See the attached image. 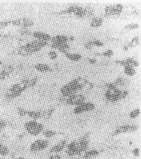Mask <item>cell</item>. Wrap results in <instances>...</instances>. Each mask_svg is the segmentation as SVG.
Returning <instances> with one entry per match:
<instances>
[{
    "label": "cell",
    "mask_w": 141,
    "mask_h": 159,
    "mask_svg": "<svg viewBox=\"0 0 141 159\" xmlns=\"http://www.w3.org/2000/svg\"><path fill=\"white\" fill-rule=\"evenodd\" d=\"M86 86L91 88V84L87 80L81 77L74 78L62 86L60 89V94L64 97L79 94L80 92Z\"/></svg>",
    "instance_id": "obj_1"
},
{
    "label": "cell",
    "mask_w": 141,
    "mask_h": 159,
    "mask_svg": "<svg viewBox=\"0 0 141 159\" xmlns=\"http://www.w3.org/2000/svg\"><path fill=\"white\" fill-rule=\"evenodd\" d=\"M50 145V142L46 139H37L31 143L29 150L31 152L37 153L46 150Z\"/></svg>",
    "instance_id": "obj_7"
},
{
    "label": "cell",
    "mask_w": 141,
    "mask_h": 159,
    "mask_svg": "<svg viewBox=\"0 0 141 159\" xmlns=\"http://www.w3.org/2000/svg\"><path fill=\"white\" fill-rule=\"evenodd\" d=\"M69 42L68 37L64 35H57L51 37L50 41L51 43H67Z\"/></svg>",
    "instance_id": "obj_18"
},
{
    "label": "cell",
    "mask_w": 141,
    "mask_h": 159,
    "mask_svg": "<svg viewBox=\"0 0 141 159\" xmlns=\"http://www.w3.org/2000/svg\"><path fill=\"white\" fill-rule=\"evenodd\" d=\"M141 113L140 108H137L136 109L133 110L129 114V117L131 119H135L138 117Z\"/></svg>",
    "instance_id": "obj_29"
},
{
    "label": "cell",
    "mask_w": 141,
    "mask_h": 159,
    "mask_svg": "<svg viewBox=\"0 0 141 159\" xmlns=\"http://www.w3.org/2000/svg\"><path fill=\"white\" fill-rule=\"evenodd\" d=\"M28 88V78H24L21 82L16 83L10 86L6 92L5 97L7 100H14L19 97Z\"/></svg>",
    "instance_id": "obj_3"
},
{
    "label": "cell",
    "mask_w": 141,
    "mask_h": 159,
    "mask_svg": "<svg viewBox=\"0 0 141 159\" xmlns=\"http://www.w3.org/2000/svg\"><path fill=\"white\" fill-rule=\"evenodd\" d=\"M139 25L137 23H131V24H129V25H126L125 26V29L126 30H134L138 28Z\"/></svg>",
    "instance_id": "obj_30"
},
{
    "label": "cell",
    "mask_w": 141,
    "mask_h": 159,
    "mask_svg": "<svg viewBox=\"0 0 141 159\" xmlns=\"http://www.w3.org/2000/svg\"><path fill=\"white\" fill-rule=\"evenodd\" d=\"M67 144V140L66 139L60 140V142H58L56 144L52 146L49 152L51 154L58 155L66 148Z\"/></svg>",
    "instance_id": "obj_13"
},
{
    "label": "cell",
    "mask_w": 141,
    "mask_h": 159,
    "mask_svg": "<svg viewBox=\"0 0 141 159\" xmlns=\"http://www.w3.org/2000/svg\"><path fill=\"white\" fill-rule=\"evenodd\" d=\"M48 56L51 59L53 60L56 59L58 57V54L56 53V52L53 51V50L48 52Z\"/></svg>",
    "instance_id": "obj_33"
},
{
    "label": "cell",
    "mask_w": 141,
    "mask_h": 159,
    "mask_svg": "<svg viewBox=\"0 0 141 159\" xmlns=\"http://www.w3.org/2000/svg\"><path fill=\"white\" fill-rule=\"evenodd\" d=\"M132 153L134 157H138L140 156V148H134V150L132 151Z\"/></svg>",
    "instance_id": "obj_36"
},
{
    "label": "cell",
    "mask_w": 141,
    "mask_h": 159,
    "mask_svg": "<svg viewBox=\"0 0 141 159\" xmlns=\"http://www.w3.org/2000/svg\"><path fill=\"white\" fill-rule=\"evenodd\" d=\"M77 142V147H78L79 155H81L87 151L89 143V136L87 135H85L83 136Z\"/></svg>",
    "instance_id": "obj_12"
},
{
    "label": "cell",
    "mask_w": 141,
    "mask_h": 159,
    "mask_svg": "<svg viewBox=\"0 0 141 159\" xmlns=\"http://www.w3.org/2000/svg\"><path fill=\"white\" fill-rule=\"evenodd\" d=\"M104 43L101 41L94 39V40L88 41L85 45V47L86 48V49L89 50V49H91L93 47H101L104 46Z\"/></svg>",
    "instance_id": "obj_20"
},
{
    "label": "cell",
    "mask_w": 141,
    "mask_h": 159,
    "mask_svg": "<svg viewBox=\"0 0 141 159\" xmlns=\"http://www.w3.org/2000/svg\"><path fill=\"white\" fill-rule=\"evenodd\" d=\"M138 126L135 124H125L118 126L113 132V136H117L121 134L135 132L138 129Z\"/></svg>",
    "instance_id": "obj_8"
},
{
    "label": "cell",
    "mask_w": 141,
    "mask_h": 159,
    "mask_svg": "<svg viewBox=\"0 0 141 159\" xmlns=\"http://www.w3.org/2000/svg\"><path fill=\"white\" fill-rule=\"evenodd\" d=\"M104 20L102 18L98 17H94L91 19V21L90 23V26L92 27H100L101 26L103 25Z\"/></svg>",
    "instance_id": "obj_23"
},
{
    "label": "cell",
    "mask_w": 141,
    "mask_h": 159,
    "mask_svg": "<svg viewBox=\"0 0 141 159\" xmlns=\"http://www.w3.org/2000/svg\"><path fill=\"white\" fill-rule=\"evenodd\" d=\"M115 62H116V63L123 66L124 67L126 66H131L134 67L138 66L139 65V62L136 60L132 58H127L123 60H116Z\"/></svg>",
    "instance_id": "obj_15"
},
{
    "label": "cell",
    "mask_w": 141,
    "mask_h": 159,
    "mask_svg": "<svg viewBox=\"0 0 141 159\" xmlns=\"http://www.w3.org/2000/svg\"><path fill=\"white\" fill-rule=\"evenodd\" d=\"M11 153V150L9 147L3 143H0V157L5 158L9 156Z\"/></svg>",
    "instance_id": "obj_21"
},
{
    "label": "cell",
    "mask_w": 141,
    "mask_h": 159,
    "mask_svg": "<svg viewBox=\"0 0 141 159\" xmlns=\"http://www.w3.org/2000/svg\"><path fill=\"white\" fill-rule=\"evenodd\" d=\"M65 149L66 154L68 156L74 157L79 155L78 152L77 142L76 141H74L67 144Z\"/></svg>",
    "instance_id": "obj_14"
},
{
    "label": "cell",
    "mask_w": 141,
    "mask_h": 159,
    "mask_svg": "<svg viewBox=\"0 0 141 159\" xmlns=\"http://www.w3.org/2000/svg\"><path fill=\"white\" fill-rule=\"evenodd\" d=\"M99 154V152L97 150H91L87 151L85 152L84 158L85 159H91L95 158Z\"/></svg>",
    "instance_id": "obj_24"
},
{
    "label": "cell",
    "mask_w": 141,
    "mask_h": 159,
    "mask_svg": "<svg viewBox=\"0 0 141 159\" xmlns=\"http://www.w3.org/2000/svg\"><path fill=\"white\" fill-rule=\"evenodd\" d=\"M113 55V51L112 50H106L101 54H100L99 56H102L104 57H110Z\"/></svg>",
    "instance_id": "obj_32"
},
{
    "label": "cell",
    "mask_w": 141,
    "mask_h": 159,
    "mask_svg": "<svg viewBox=\"0 0 141 159\" xmlns=\"http://www.w3.org/2000/svg\"><path fill=\"white\" fill-rule=\"evenodd\" d=\"M7 123L5 120L0 118V134L3 132V130L7 127Z\"/></svg>",
    "instance_id": "obj_31"
},
{
    "label": "cell",
    "mask_w": 141,
    "mask_h": 159,
    "mask_svg": "<svg viewBox=\"0 0 141 159\" xmlns=\"http://www.w3.org/2000/svg\"><path fill=\"white\" fill-rule=\"evenodd\" d=\"M32 36L35 39L47 42H50L51 39V35L42 31H36L33 32Z\"/></svg>",
    "instance_id": "obj_16"
},
{
    "label": "cell",
    "mask_w": 141,
    "mask_h": 159,
    "mask_svg": "<svg viewBox=\"0 0 141 159\" xmlns=\"http://www.w3.org/2000/svg\"><path fill=\"white\" fill-rule=\"evenodd\" d=\"M27 110L24 109L22 108H18L17 109L18 114L20 116H26V113H27Z\"/></svg>",
    "instance_id": "obj_35"
},
{
    "label": "cell",
    "mask_w": 141,
    "mask_h": 159,
    "mask_svg": "<svg viewBox=\"0 0 141 159\" xmlns=\"http://www.w3.org/2000/svg\"><path fill=\"white\" fill-rule=\"evenodd\" d=\"M24 128L28 134L33 136L39 135L44 130V125L42 123L32 119L25 123Z\"/></svg>",
    "instance_id": "obj_5"
},
{
    "label": "cell",
    "mask_w": 141,
    "mask_h": 159,
    "mask_svg": "<svg viewBox=\"0 0 141 159\" xmlns=\"http://www.w3.org/2000/svg\"><path fill=\"white\" fill-rule=\"evenodd\" d=\"M95 105L94 103L85 102L79 105L76 106L73 110V113L76 115L81 114L86 112L92 111L95 109Z\"/></svg>",
    "instance_id": "obj_9"
},
{
    "label": "cell",
    "mask_w": 141,
    "mask_h": 159,
    "mask_svg": "<svg viewBox=\"0 0 141 159\" xmlns=\"http://www.w3.org/2000/svg\"><path fill=\"white\" fill-rule=\"evenodd\" d=\"M32 31L28 29H21L20 30V34L23 35H32Z\"/></svg>",
    "instance_id": "obj_34"
},
{
    "label": "cell",
    "mask_w": 141,
    "mask_h": 159,
    "mask_svg": "<svg viewBox=\"0 0 141 159\" xmlns=\"http://www.w3.org/2000/svg\"><path fill=\"white\" fill-rule=\"evenodd\" d=\"M124 68V73L126 74V75L129 76H133L136 74V70L133 66H125Z\"/></svg>",
    "instance_id": "obj_26"
},
{
    "label": "cell",
    "mask_w": 141,
    "mask_h": 159,
    "mask_svg": "<svg viewBox=\"0 0 141 159\" xmlns=\"http://www.w3.org/2000/svg\"><path fill=\"white\" fill-rule=\"evenodd\" d=\"M114 84L118 88V86H124L127 84V80L122 77H118L114 81Z\"/></svg>",
    "instance_id": "obj_28"
},
{
    "label": "cell",
    "mask_w": 141,
    "mask_h": 159,
    "mask_svg": "<svg viewBox=\"0 0 141 159\" xmlns=\"http://www.w3.org/2000/svg\"><path fill=\"white\" fill-rule=\"evenodd\" d=\"M123 6L121 4H114L106 6L105 9V14L106 16H116L122 12Z\"/></svg>",
    "instance_id": "obj_11"
},
{
    "label": "cell",
    "mask_w": 141,
    "mask_h": 159,
    "mask_svg": "<svg viewBox=\"0 0 141 159\" xmlns=\"http://www.w3.org/2000/svg\"><path fill=\"white\" fill-rule=\"evenodd\" d=\"M64 54L68 59L75 62L80 61L82 58V56L79 54H74V53H70L69 52L67 53H64Z\"/></svg>",
    "instance_id": "obj_25"
},
{
    "label": "cell",
    "mask_w": 141,
    "mask_h": 159,
    "mask_svg": "<svg viewBox=\"0 0 141 159\" xmlns=\"http://www.w3.org/2000/svg\"><path fill=\"white\" fill-rule=\"evenodd\" d=\"M85 100H86V98L83 94L79 93V94H74L67 97H62L60 98V102L65 105L74 106L76 107L83 103L85 102Z\"/></svg>",
    "instance_id": "obj_6"
},
{
    "label": "cell",
    "mask_w": 141,
    "mask_h": 159,
    "mask_svg": "<svg viewBox=\"0 0 141 159\" xmlns=\"http://www.w3.org/2000/svg\"><path fill=\"white\" fill-rule=\"evenodd\" d=\"M56 159H62V157L58 154V155H57V156H56Z\"/></svg>",
    "instance_id": "obj_39"
},
{
    "label": "cell",
    "mask_w": 141,
    "mask_h": 159,
    "mask_svg": "<svg viewBox=\"0 0 141 159\" xmlns=\"http://www.w3.org/2000/svg\"><path fill=\"white\" fill-rule=\"evenodd\" d=\"M42 134L46 139H52L55 137L56 135V132L53 130L46 129L44 130Z\"/></svg>",
    "instance_id": "obj_27"
},
{
    "label": "cell",
    "mask_w": 141,
    "mask_h": 159,
    "mask_svg": "<svg viewBox=\"0 0 141 159\" xmlns=\"http://www.w3.org/2000/svg\"><path fill=\"white\" fill-rule=\"evenodd\" d=\"M127 90H121L118 88L108 89L105 93V98L109 102H116L128 96Z\"/></svg>",
    "instance_id": "obj_4"
},
{
    "label": "cell",
    "mask_w": 141,
    "mask_h": 159,
    "mask_svg": "<svg viewBox=\"0 0 141 159\" xmlns=\"http://www.w3.org/2000/svg\"><path fill=\"white\" fill-rule=\"evenodd\" d=\"M139 43H140L139 37H134L132 39V41L124 45V49L126 51H128L130 48H132L136 47V46H138Z\"/></svg>",
    "instance_id": "obj_22"
},
{
    "label": "cell",
    "mask_w": 141,
    "mask_h": 159,
    "mask_svg": "<svg viewBox=\"0 0 141 159\" xmlns=\"http://www.w3.org/2000/svg\"><path fill=\"white\" fill-rule=\"evenodd\" d=\"M48 44V42L35 39L28 42L24 45L20 46L17 51L19 55L28 57L39 51Z\"/></svg>",
    "instance_id": "obj_2"
},
{
    "label": "cell",
    "mask_w": 141,
    "mask_h": 159,
    "mask_svg": "<svg viewBox=\"0 0 141 159\" xmlns=\"http://www.w3.org/2000/svg\"><path fill=\"white\" fill-rule=\"evenodd\" d=\"M15 159H26L25 158H24V157L19 156L17 158H16Z\"/></svg>",
    "instance_id": "obj_38"
},
{
    "label": "cell",
    "mask_w": 141,
    "mask_h": 159,
    "mask_svg": "<svg viewBox=\"0 0 141 159\" xmlns=\"http://www.w3.org/2000/svg\"><path fill=\"white\" fill-rule=\"evenodd\" d=\"M51 47L52 49L58 50L60 52L64 53H67L70 50V47L68 43H51Z\"/></svg>",
    "instance_id": "obj_17"
},
{
    "label": "cell",
    "mask_w": 141,
    "mask_h": 159,
    "mask_svg": "<svg viewBox=\"0 0 141 159\" xmlns=\"http://www.w3.org/2000/svg\"><path fill=\"white\" fill-rule=\"evenodd\" d=\"M88 61L91 64H95L97 62L96 60L94 58H89Z\"/></svg>",
    "instance_id": "obj_37"
},
{
    "label": "cell",
    "mask_w": 141,
    "mask_h": 159,
    "mask_svg": "<svg viewBox=\"0 0 141 159\" xmlns=\"http://www.w3.org/2000/svg\"><path fill=\"white\" fill-rule=\"evenodd\" d=\"M11 25L20 27L21 29H28L34 25L33 21L27 17H22L11 21Z\"/></svg>",
    "instance_id": "obj_10"
},
{
    "label": "cell",
    "mask_w": 141,
    "mask_h": 159,
    "mask_svg": "<svg viewBox=\"0 0 141 159\" xmlns=\"http://www.w3.org/2000/svg\"><path fill=\"white\" fill-rule=\"evenodd\" d=\"M34 68L41 73H47L51 72L52 70L51 66L44 63L36 64L34 66Z\"/></svg>",
    "instance_id": "obj_19"
}]
</instances>
